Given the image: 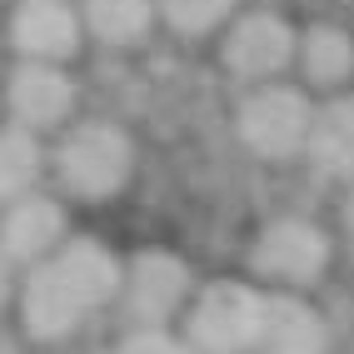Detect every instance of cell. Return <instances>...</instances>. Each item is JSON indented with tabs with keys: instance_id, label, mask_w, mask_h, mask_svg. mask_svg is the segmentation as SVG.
Wrapping results in <instances>:
<instances>
[{
	"instance_id": "cell-1",
	"label": "cell",
	"mask_w": 354,
	"mask_h": 354,
	"mask_svg": "<svg viewBox=\"0 0 354 354\" xmlns=\"http://www.w3.org/2000/svg\"><path fill=\"white\" fill-rule=\"evenodd\" d=\"M120 295V259L100 240H70L20 279V324L40 344L70 339Z\"/></svg>"
},
{
	"instance_id": "cell-2",
	"label": "cell",
	"mask_w": 354,
	"mask_h": 354,
	"mask_svg": "<svg viewBox=\"0 0 354 354\" xmlns=\"http://www.w3.org/2000/svg\"><path fill=\"white\" fill-rule=\"evenodd\" d=\"M265 290L240 285V279H215L190 299L180 339L190 344V354H250L265 329Z\"/></svg>"
},
{
	"instance_id": "cell-3",
	"label": "cell",
	"mask_w": 354,
	"mask_h": 354,
	"mask_svg": "<svg viewBox=\"0 0 354 354\" xmlns=\"http://www.w3.org/2000/svg\"><path fill=\"white\" fill-rule=\"evenodd\" d=\"M130 175H135V145L110 120L75 125L55 150V180L75 200H110L130 185Z\"/></svg>"
},
{
	"instance_id": "cell-4",
	"label": "cell",
	"mask_w": 354,
	"mask_h": 354,
	"mask_svg": "<svg viewBox=\"0 0 354 354\" xmlns=\"http://www.w3.org/2000/svg\"><path fill=\"white\" fill-rule=\"evenodd\" d=\"M315 105L295 85H259L240 105V140L265 160H295L310 150Z\"/></svg>"
},
{
	"instance_id": "cell-5",
	"label": "cell",
	"mask_w": 354,
	"mask_h": 354,
	"mask_svg": "<svg viewBox=\"0 0 354 354\" xmlns=\"http://www.w3.org/2000/svg\"><path fill=\"white\" fill-rule=\"evenodd\" d=\"M135 329H165L190 304V265L165 250H145L130 265H120V295Z\"/></svg>"
},
{
	"instance_id": "cell-6",
	"label": "cell",
	"mask_w": 354,
	"mask_h": 354,
	"mask_svg": "<svg viewBox=\"0 0 354 354\" xmlns=\"http://www.w3.org/2000/svg\"><path fill=\"white\" fill-rule=\"evenodd\" d=\"M329 254H335V245H329V234L310 220H274L259 230V240L250 250V265L259 279H270V285H315V279L329 270Z\"/></svg>"
},
{
	"instance_id": "cell-7",
	"label": "cell",
	"mask_w": 354,
	"mask_h": 354,
	"mask_svg": "<svg viewBox=\"0 0 354 354\" xmlns=\"http://www.w3.org/2000/svg\"><path fill=\"white\" fill-rule=\"evenodd\" d=\"M220 55H225L230 75L265 85V80L285 75L295 65V26L285 15H274V10H250V15H240L230 26Z\"/></svg>"
},
{
	"instance_id": "cell-8",
	"label": "cell",
	"mask_w": 354,
	"mask_h": 354,
	"mask_svg": "<svg viewBox=\"0 0 354 354\" xmlns=\"http://www.w3.org/2000/svg\"><path fill=\"white\" fill-rule=\"evenodd\" d=\"M10 40L30 65H65L80 50V15L70 0H20L10 15Z\"/></svg>"
},
{
	"instance_id": "cell-9",
	"label": "cell",
	"mask_w": 354,
	"mask_h": 354,
	"mask_svg": "<svg viewBox=\"0 0 354 354\" xmlns=\"http://www.w3.org/2000/svg\"><path fill=\"white\" fill-rule=\"evenodd\" d=\"M6 100H10V115L20 120V130H55L70 120L75 110V80L65 75L60 65H30L20 60L15 75L6 85Z\"/></svg>"
},
{
	"instance_id": "cell-10",
	"label": "cell",
	"mask_w": 354,
	"mask_h": 354,
	"mask_svg": "<svg viewBox=\"0 0 354 354\" xmlns=\"http://www.w3.org/2000/svg\"><path fill=\"white\" fill-rule=\"evenodd\" d=\"M65 245V209L50 195H20L0 220V254L10 265H40Z\"/></svg>"
},
{
	"instance_id": "cell-11",
	"label": "cell",
	"mask_w": 354,
	"mask_h": 354,
	"mask_svg": "<svg viewBox=\"0 0 354 354\" xmlns=\"http://www.w3.org/2000/svg\"><path fill=\"white\" fill-rule=\"evenodd\" d=\"M250 354H329V329L319 310H310L295 295H270L265 304V329Z\"/></svg>"
},
{
	"instance_id": "cell-12",
	"label": "cell",
	"mask_w": 354,
	"mask_h": 354,
	"mask_svg": "<svg viewBox=\"0 0 354 354\" xmlns=\"http://www.w3.org/2000/svg\"><path fill=\"white\" fill-rule=\"evenodd\" d=\"M295 65L304 85L344 90L354 80V35L339 26H310L304 35H295Z\"/></svg>"
},
{
	"instance_id": "cell-13",
	"label": "cell",
	"mask_w": 354,
	"mask_h": 354,
	"mask_svg": "<svg viewBox=\"0 0 354 354\" xmlns=\"http://www.w3.org/2000/svg\"><path fill=\"white\" fill-rule=\"evenodd\" d=\"M310 155L324 175L354 180V90L335 95L324 110H315V130H310Z\"/></svg>"
},
{
	"instance_id": "cell-14",
	"label": "cell",
	"mask_w": 354,
	"mask_h": 354,
	"mask_svg": "<svg viewBox=\"0 0 354 354\" xmlns=\"http://www.w3.org/2000/svg\"><path fill=\"white\" fill-rule=\"evenodd\" d=\"M75 15L105 45H135L155 26V0H80Z\"/></svg>"
},
{
	"instance_id": "cell-15",
	"label": "cell",
	"mask_w": 354,
	"mask_h": 354,
	"mask_svg": "<svg viewBox=\"0 0 354 354\" xmlns=\"http://www.w3.org/2000/svg\"><path fill=\"white\" fill-rule=\"evenodd\" d=\"M40 140L30 130H0V205H15L20 195H30L35 190V180H40Z\"/></svg>"
},
{
	"instance_id": "cell-16",
	"label": "cell",
	"mask_w": 354,
	"mask_h": 354,
	"mask_svg": "<svg viewBox=\"0 0 354 354\" xmlns=\"http://www.w3.org/2000/svg\"><path fill=\"white\" fill-rule=\"evenodd\" d=\"M155 15L180 35H209L234 15V0H155Z\"/></svg>"
},
{
	"instance_id": "cell-17",
	"label": "cell",
	"mask_w": 354,
	"mask_h": 354,
	"mask_svg": "<svg viewBox=\"0 0 354 354\" xmlns=\"http://www.w3.org/2000/svg\"><path fill=\"white\" fill-rule=\"evenodd\" d=\"M110 354H190V344L170 329H130Z\"/></svg>"
},
{
	"instance_id": "cell-18",
	"label": "cell",
	"mask_w": 354,
	"mask_h": 354,
	"mask_svg": "<svg viewBox=\"0 0 354 354\" xmlns=\"http://www.w3.org/2000/svg\"><path fill=\"white\" fill-rule=\"evenodd\" d=\"M10 295H15V265H10L6 254H0V304H6Z\"/></svg>"
},
{
	"instance_id": "cell-19",
	"label": "cell",
	"mask_w": 354,
	"mask_h": 354,
	"mask_svg": "<svg viewBox=\"0 0 354 354\" xmlns=\"http://www.w3.org/2000/svg\"><path fill=\"white\" fill-rule=\"evenodd\" d=\"M344 225H349V234H354V190H349V200H344Z\"/></svg>"
},
{
	"instance_id": "cell-20",
	"label": "cell",
	"mask_w": 354,
	"mask_h": 354,
	"mask_svg": "<svg viewBox=\"0 0 354 354\" xmlns=\"http://www.w3.org/2000/svg\"><path fill=\"white\" fill-rule=\"evenodd\" d=\"M0 354H10V349H6V339H0Z\"/></svg>"
}]
</instances>
